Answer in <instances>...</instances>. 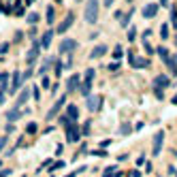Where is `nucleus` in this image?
Returning <instances> with one entry per match:
<instances>
[{"instance_id": "6e6552de", "label": "nucleus", "mask_w": 177, "mask_h": 177, "mask_svg": "<svg viewBox=\"0 0 177 177\" xmlns=\"http://www.w3.org/2000/svg\"><path fill=\"white\" fill-rule=\"evenodd\" d=\"M21 81H23V75H21L19 70H17V73H13V83H11V94H15V92L19 90Z\"/></svg>"}, {"instance_id": "f257e3e1", "label": "nucleus", "mask_w": 177, "mask_h": 177, "mask_svg": "<svg viewBox=\"0 0 177 177\" xmlns=\"http://www.w3.org/2000/svg\"><path fill=\"white\" fill-rule=\"evenodd\" d=\"M96 17H98V0H88L85 2V21L96 23Z\"/></svg>"}, {"instance_id": "f8f14e48", "label": "nucleus", "mask_w": 177, "mask_h": 177, "mask_svg": "<svg viewBox=\"0 0 177 177\" xmlns=\"http://www.w3.org/2000/svg\"><path fill=\"white\" fill-rule=\"evenodd\" d=\"M79 85V75H73V77L66 81V92H75Z\"/></svg>"}, {"instance_id": "b1692460", "label": "nucleus", "mask_w": 177, "mask_h": 177, "mask_svg": "<svg viewBox=\"0 0 177 177\" xmlns=\"http://www.w3.org/2000/svg\"><path fill=\"white\" fill-rule=\"evenodd\" d=\"M130 15H132V9H130L128 13H126V15H122V17H120V19H122V26H124V28L128 26V21H130Z\"/></svg>"}, {"instance_id": "58836bf2", "label": "nucleus", "mask_w": 177, "mask_h": 177, "mask_svg": "<svg viewBox=\"0 0 177 177\" xmlns=\"http://www.w3.org/2000/svg\"><path fill=\"white\" fill-rule=\"evenodd\" d=\"M54 64H56V75H60L62 73V64L60 62H54Z\"/></svg>"}, {"instance_id": "49530a36", "label": "nucleus", "mask_w": 177, "mask_h": 177, "mask_svg": "<svg viewBox=\"0 0 177 177\" xmlns=\"http://www.w3.org/2000/svg\"><path fill=\"white\" fill-rule=\"evenodd\" d=\"M75 175H77V173H70V175H66V177H75Z\"/></svg>"}, {"instance_id": "a18cd8bd", "label": "nucleus", "mask_w": 177, "mask_h": 177, "mask_svg": "<svg viewBox=\"0 0 177 177\" xmlns=\"http://www.w3.org/2000/svg\"><path fill=\"white\" fill-rule=\"evenodd\" d=\"M166 2H169V0H160V5H166Z\"/></svg>"}, {"instance_id": "7ed1b4c3", "label": "nucleus", "mask_w": 177, "mask_h": 177, "mask_svg": "<svg viewBox=\"0 0 177 177\" xmlns=\"http://www.w3.org/2000/svg\"><path fill=\"white\" fill-rule=\"evenodd\" d=\"M39 51H41V45H39V43H34V45L28 49V54H26V64H28V66H32V64L39 60Z\"/></svg>"}, {"instance_id": "9b49d317", "label": "nucleus", "mask_w": 177, "mask_h": 177, "mask_svg": "<svg viewBox=\"0 0 177 177\" xmlns=\"http://www.w3.org/2000/svg\"><path fill=\"white\" fill-rule=\"evenodd\" d=\"M77 115H79V111H77V107H75V105H68V107H66V115H64V117H66L68 122H75V120H77Z\"/></svg>"}, {"instance_id": "bb28decb", "label": "nucleus", "mask_w": 177, "mask_h": 177, "mask_svg": "<svg viewBox=\"0 0 177 177\" xmlns=\"http://www.w3.org/2000/svg\"><path fill=\"white\" fill-rule=\"evenodd\" d=\"M135 39H137V30H135V26H130V30H128V41L132 43Z\"/></svg>"}, {"instance_id": "2f4dec72", "label": "nucleus", "mask_w": 177, "mask_h": 177, "mask_svg": "<svg viewBox=\"0 0 177 177\" xmlns=\"http://www.w3.org/2000/svg\"><path fill=\"white\" fill-rule=\"evenodd\" d=\"M15 15H23V7H21L19 2L15 5Z\"/></svg>"}, {"instance_id": "f3484780", "label": "nucleus", "mask_w": 177, "mask_h": 177, "mask_svg": "<svg viewBox=\"0 0 177 177\" xmlns=\"http://www.w3.org/2000/svg\"><path fill=\"white\" fill-rule=\"evenodd\" d=\"M130 64L137 66V68H145V66H149V60H147V58H135Z\"/></svg>"}, {"instance_id": "20e7f679", "label": "nucleus", "mask_w": 177, "mask_h": 177, "mask_svg": "<svg viewBox=\"0 0 177 177\" xmlns=\"http://www.w3.org/2000/svg\"><path fill=\"white\" fill-rule=\"evenodd\" d=\"M162 143H164V132L158 130L156 137H154V147H151V154H154V156H158L160 151H162Z\"/></svg>"}, {"instance_id": "a878e982", "label": "nucleus", "mask_w": 177, "mask_h": 177, "mask_svg": "<svg viewBox=\"0 0 177 177\" xmlns=\"http://www.w3.org/2000/svg\"><path fill=\"white\" fill-rule=\"evenodd\" d=\"M54 17H56V11H54L51 7H47V21L51 23V21H54Z\"/></svg>"}, {"instance_id": "dca6fc26", "label": "nucleus", "mask_w": 177, "mask_h": 177, "mask_svg": "<svg viewBox=\"0 0 177 177\" xmlns=\"http://www.w3.org/2000/svg\"><path fill=\"white\" fill-rule=\"evenodd\" d=\"M171 81H169V77H164V75H158V77L154 79V85L156 88H166Z\"/></svg>"}, {"instance_id": "f704fd0d", "label": "nucleus", "mask_w": 177, "mask_h": 177, "mask_svg": "<svg viewBox=\"0 0 177 177\" xmlns=\"http://www.w3.org/2000/svg\"><path fill=\"white\" fill-rule=\"evenodd\" d=\"M7 49H9V43H2L0 45V54H7Z\"/></svg>"}, {"instance_id": "c85d7f7f", "label": "nucleus", "mask_w": 177, "mask_h": 177, "mask_svg": "<svg viewBox=\"0 0 177 177\" xmlns=\"http://www.w3.org/2000/svg\"><path fill=\"white\" fill-rule=\"evenodd\" d=\"M60 166H64V162H62V160H56L54 164H49V171H56V169H60Z\"/></svg>"}, {"instance_id": "f03ea898", "label": "nucleus", "mask_w": 177, "mask_h": 177, "mask_svg": "<svg viewBox=\"0 0 177 177\" xmlns=\"http://www.w3.org/2000/svg\"><path fill=\"white\" fill-rule=\"evenodd\" d=\"M64 105H66V94H62V98H58L56 103H54V107L47 111V120H54V117L62 111V107H64Z\"/></svg>"}, {"instance_id": "cd10ccee", "label": "nucleus", "mask_w": 177, "mask_h": 177, "mask_svg": "<svg viewBox=\"0 0 177 177\" xmlns=\"http://www.w3.org/2000/svg\"><path fill=\"white\" fill-rule=\"evenodd\" d=\"M158 56H160L162 60H166V58H169V51H166L164 47H158Z\"/></svg>"}, {"instance_id": "7c9ffc66", "label": "nucleus", "mask_w": 177, "mask_h": 177, "mask_svg": "<svg viewBox=\"0 0 177 177\" xmlns=\"http://www.w3.org/2000/svg\"><path fill=\"white\" fill-rule=\"evenodd\" d=\"M28 21H30V23H36V21H39V15H36V13H30V15H28Z\"/></svg>"}, {"instance_id": "aec40b11", "label": "nucleus", "mask_w": 177, "mask_h": 177, "mask_svg": "<svg viewBox=\"0 0 177 177\" xmlns=\"http://www.w3.org/2000/svg\"><path fill=\"white\" fill-rule=\"evenodd\" d=\"M77 88H79V94H81V96H90V88H92V83H85V81H83V83H79Z\"/></svg>"}, {"instance_id": "e433bc0d", "label": "nucleus", "mask_w": 177, "mask_h": 177, "mask_svg": "<svg viewBox=\"0 0 177 177\" xmlns=\"http://www.w3.org/2000/svg\"><path fill=\"white\" fill-rule=\"evenodd\" d=\"M143 45H145V49H147V54H154V47H151V45H149V43H147V41H145V43H143Z\"/></svg>"}, {"instance_id": "c03bdc74", "label": "nucleus", "mask_w": 177, "mask_h": 177, "mask_svg": "<svg viewBox=\"0 0 177 177\" xmlns=\"http://www.w3.org/2000/svg\"><path fill=\"white\" fill-rule=\"evenodd\" d=\"M113 5V0H105V7H111Z\"/></svg>"}, {"instance_id": "9d476101", "label": "nucleus", "mask_w": 177, "mask_h": 177, "mask_svg": "<svg viewBox=\"0 0 177 177\" xmlns=\"http://www.w3.org/2000/svg\"><path fill=\"white\" fill-rule=\"evenodd\" d=\"M143 15H145L147 19L156 17V15H158V5H147V7L143 9Z\"/></svg>"}, {"instance_id": "393cba45", "label": "nucleus", "mask_w": 177, "mask_h": 177, "mask_svg": "<svg viewBox=\"0 0 177 177\" xmlns=\"http://www.w3.org/2000/svg\"><path fill=\"white\" fill-rule=\"evenodd\" d=\"M36 130H39V126H36V124H34V122H30V124H28V126H26V132H28V135H34V132H36Z\"/></svg>"}, {"instance_id": "473e14b6", "label": "nucleus", "mask_w": 177, "mask_h": 177, "mask_svg": "<svg viewBox=\"0 0 177 177\" xmlns=\"http://www.w3.org/2000/svg\"><path fill=\"white\" fill-rule=\"evenodd\" d=\"M60 124H62V126H64V128H66V126H70L73 122H68V120H66V117L62 115V117H60Z\"/></svg>"}, {"instance_id": "de8ad7c7", "label": "nucleus", "mask_w": 177, "mask_h": 177, "mask_svg": "<svg viewBox=\"0 0 177 177\" xmlns=\"http://www.w3.org/2000/svg\"><path fill=\"white\" fill-rule=\"evenodd\" d=\"M26 2H28V5H30V2H34V0H26Z\"/></svg>"}, {"instance_id": "39448f33", "label": "nucleus", "mask_w": 177, "mask_h": 177, "mask_svg": "<svg viewBox=\"0 0 177 177\" xmlns=\"http://www.w3.org/2000/svg\"><path fill=\"white\" fill-rule=\"evenodd\" d=\"M75 49H77V43H75L73 39H64V41L60 43V56H62V54H73Z\"/></svg>"}, {"instance_id": "1a4fd4ad", "label": "nucleus", "mask_w": 177, "mask_h": 177, "mask_svg": "<svg viewBox=\"0 0 177 177\" xmlns=\"http://www.w3.org/2000/svg\"><path fill=\"white\" fill-rule=\"evenodd\" d=\"M28 96H30V90H28V88H23V90L19 92V96H17V103H15V107H13V109H19V107L28 100Z\"/></svg>"}, {"instance_id": "72a5a7b5", "label": "nucleus", "mask_w": 177, "mask_h": 177, "mask_svg": "<svg viewBox=\"0 0 177 177\" xmlns=\"http://www.w3.org/2000/svg\"><path fill=\"white\" fill-rule=\"evenodd\" d=\"M5 100H7V92H5V90H0V105H2Z\"/></svg>"}, {"instance_id": "37998d69", "label": "nucleus", "mask_w": 177, "mask_h": 177, "mask_svg": "<svg viewBox=\"0 0 177 177\" xmlns=\"http://www.w3.org/2000/svg\"><path fill=\"white\" fill-rule=\"evenodd\" d=\"M130 177H141V173H139V171H132V173H130Z\"/></svg>"}, {"instance_id": "4c0bfd02", "label": "nucleus", "mask_w": 177, "mask_h": 177, "mask_svg": "<svg viewBox=\"0 0 177 177\" xmlns=\"http://www.w3.org/2000/svg\"><path fill=\"white\" fill-rule=\"evenodd\" d=\"M5 130H7V132H13V130H15V126H13V122H9V124H7V128H5Z\"/></svg>"}, {"instance_id": "ea45409f", "label": "nucleus", "mask_w": 177, "mask_h": 177, "mask_svg": "<svg viewBox=\"0 0 177 177\" xmlns=\"http://www.w3.org/2000/svg\"><path fill=\"white\" fill-rule=\"evenodd\" d=\"M164 96V92H162V88H156V98H162Z\"/></svg>"}, {"instance_id": "0eeeda50", "label": "nucleus", "mask_w": 177, "mask_h": 177, "mask_svg": "<svg viewBox=\"0 0 177 177\" xmlns=\"http://www.w3.org/2000/svg\"><path fill=\"white\" fill-rule=\"evenodd\" d=\"M73 21H75V15H73V13H68V15L64 17V21L58 26V34H64V32H66V30L73 26Z\"/></svg>"}, {"instance_id": "c9c22d12", "label": "nucleus", "mask_w": 177, "mask_h": 177, "mask_svg": "<svg viewBox=\"0 0 177 177\" xmlns=\"http://www.w3.org/2000/svg\"><path fill=\"white\" fill-rule=\"evenodd\" d=\"M5 145H7V137H0V151L5 149Z\"/></svg>"}, {"instance_id": "09e8293b", "label": "nucleus", "mask_w": 177, "mask_h": 177, "mask_svg": "<svg viewBox=\"0 0 177 177\" xmlns=\"http://www.w3.org/2000/svg\"><path fill=\"white\" fill-rule=\"evenodd\" d=\"M56 2H62V0H56Z\"/></svg>"}, {"instance_id": "412c9836", "label": "nucleus", "mask_w": 177, "mask_h": 177, "mask_svg": "<svg viewBox=\"0 0 177 177\" xmlns=\"http://www.w3.org/2000/svg\"><path fill=\"white\" fill-rule=\"evenodd\" d=\"M51 64H54V58H47V60L43 62V66H41V75H45L49 68H51Z\"/></svg>"}, {"instance_id": "a211bd4d", "label": "nucleus", "mask_w": 177, "mask_h": 177, "mask_svg": "<svg viewBox=\"0 0 177 177\" xmlns=\"http://www.w3.org/2000/svg\"><path fill=\"white\" fill-rule=\"evenodd\" d=\"M164 64L169 66V70H171L173 75H177V60H175V58H171V56H169V58L164 60Z\"/></svg>"}, {"instance_id": "2eb2a0df", "label": "nucleus", "mask_w": 177, "mask_h": 177, "mask_svg": "<svg viewBox=\"0 0 177 177\" xmlns=\"http://www.w3.org/2000/svg\"><path fill=\"white\" fill-rule=\"evenodd\" d=\"M105 54H107V45H98V47H94V49H92V54H90V56L96 60V58H103Z\"/></svg>"}, {"instance_id": "4468645a", "label": "nucleus", "mask_w": 177, "mask_h": 177, "mask_svg": "<svg viewBox=\"0 0 177 177\" xmlns=\"http://www.w3.org/2000/svg\"><path fill=\"white\" fill-rule=\"evenodd\" d=\"M51 39H54V30H47L43 36H41V47H49V45H51Z\"/></svg>"}, {"instance_id": "c756f323", "label": "nucleus", "mask_w": 177, "mask_h": 177, "mask_svg": "<svg viewBox=\"0 0 177 177\" xmlns=\"http://www.w3.org/2000/svg\"><path fill=\"white\" fill-rule=\"evenodd\" d=\"M160 36H162V39L169 36V26H166V23H162V28H160Z\"/></svg>"}, {"instance_id": "6ab92c4d", "label": "nucleus", "mask_w": 177, "mask_h": 177, "mask_svg": "<svg viewBox=\"0 0 177 177\" xmlns=\"http://www.w3.org/2000/svg\"><path fill=\"white\" fill-rule=\"evenodd\" d=\"M98 105H100V98H96V96H90V98H88V109H90V111H96Z\"/></svg>"}, {"instance_id": "ddd939ff", "label": "nucleus", "mask_w": 177, "mask_h": 177, "mask_svg": "<svg viewBox=\"0 0 177 177\" xmlns=\"http://www.w3.org/2000/svg\"><path fill=\"white\" fill-rule=\"evenodd\" d=\"M23 113H26V111H23L21 107H19V109H11V111L7 113V120H9V122H15V120H19Z\"/></svg>"}, {"instance_id": "8fccbe9b", "label": "nucleus", "mask_w": 177, "mask_h": 177, "mask_svg": "<svg viewBox=\"0 0 177 177\" xmlns=\"http://www.w3.org/2000/svg\"><path fill=\"white\" fill-rule=\"evenodd\" d=\"M128 2H130V0H128Z\"/></svg>"}, {"instance_id": "5701e85b", "label": "nucleus", "mask_w": 177, "mask_h": 177, "mask_svg": "<svg viewBox=\"0 0 177 177\" xmlns=\"http://www.w3.org/2000/svg\"><path fill=\"white\" fill-rule=\"evenodd\" d=\"M171 23H173V28L177 30V7H171Z\"/></svg>"}, {"instance_id": "79ce46f5", "label": "nucleus", "mask_w": 177, "mask_h": 177, "mask_svg": "<svg viewBox=\"0 0 177 177\" xmlns=\"http://www.w3.org/2000/svg\"><path fill=\"white\" fill-rule=\"evenodd\" d=\"M88 132H90V122L83 124V135H88Z\"/></svg>"}, {"instance_id": "423d86ee", "label": "nucleus", "mask_w": 177, "mask_h": 177, "mask_svg": "<svg viewBox=\"0 0 177 177\" xmlns=\"http://www.w3.org/2000/svg\"><path fill=\"white\" fill-rule=\"evenodd\" d=\"M66 139H68L70 143L79 141V126H77V124H70V126H66Z\"/></svg>"}, {"instance_id": "a19ab883", "label": "nucleus", "mask_w": 177, "mask_h": 177, "mask_svg": "<svg viewBox=\"0 0 177 177\" xmlns=\"http://www.w3.org/2000/svg\"><path fill=\"white\" fill-rule=\"evenodd\" d=\"M113 54H115V58H120V56H122V47H115V49H113Z\"/></svg>"}, {"instance_id": "3c124183", "label": "nucleus", "mask_w": 177, "mask_h": 177, "mask_svg": "<svg viewBox=\"0 0 177 177\" xmlns=\"http://www.w3.org/2000/svg\"><path fill=\"white\" fill-rule=\"evenodd\" d=\"M175 60H177V58H175Z\"/></svg>"}, {"instance_id": "4be33fe9", "label": "nucleus", "mask_w": 177, "mask_h": 177, "mask_svg": "<svg viewBox=\"0 0 177 177\" xmlns=\"http://www.w3.org/2000/svg\"><path fill=\"white\" fill-rule=\"evenodd\" d=\"M94 75H96V73H94V68H88V70H85V75H83V81H85V83H92V81H94Z\"/></svg>"}]
</instances>
